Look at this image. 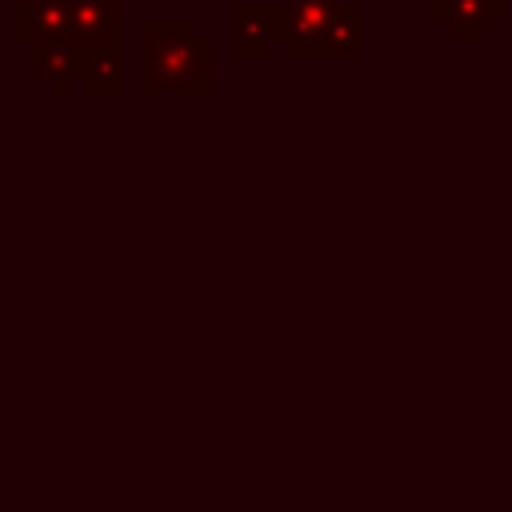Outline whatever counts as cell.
<instances>
[{
  "label": "cell",
  "mask_w": 512,
  "mask_h": 512,
  "mask_svg": "<svg viewBox=\"0 0 512 512\" xmlns=\"http://www.w3.org/2000/svg\"><path fill=\"white\" fill-rule=\"evenodd\" d=\"M144 44V88H180V92H204L212 88V44L196 40L192 24H148L140 32Z\"/></svg>",
  "instance_id": "1"
},
{
  "label": "cell",
  "mask_w": 512,
  "mask_h": 512,
  "mask_svg": "<svg viewBox=\"0 0 512 512\" xmlns=\"http://www.w3.org/2000/svg\"><path fill=\"white\" fill-rule=\"evenodd\" d=\"M344 0H284V48L292 56H320L324 28Z\"/></svg>",
  "instance_id": "2"
},
{
  "label": "cell",
  "mask_w": 512,
  "mask_h": 512,
  "mask_svg": "<svg viewBox=\"0 0 512 512\" xmlns=\"http://www.w3.org/2000/svg\"><path fill=\"white\" fill-rule=\"evenodd\" d=\"M232 24H236V56H264L272 40H284V8L236 4Z\"/></svg>",
  "instance_id": "3"
},
{
  "label": "cell",
  "mask_w": 512,
  "mask_h": 512,
  "mask_svg": "<svg viewBox=\"0 0 512 512\" xmlns=\"http://www.w3.org/2000/svg\"><path fill=\"white\" fill-rule=\"evenodd\" d=\"M436 20L452 24L456 40H484L488 24L504 20V0H436Z\"/></svg>",
  "instance_id": "4"
},
{
  "label": "cell",
  "mask_w": 512,
  "mask_h": 512,
  "mask_svg": "<svg viewBox=\"0 0 512 512\" xmlns=\"http://www.w3.org/2000/svg\"><path fill=\"white\" fill-rule=\"evenodd\" d=\"M120 32V0H72V20H68V36L76 44H100V40H116Z\"/></svg>",
  "instance_id": "5"
},
{
  "label": "cell",
  "mask_w": 512,
  "mask_h": 512,
  "mask_svg": "<svg viewBox=\"0 0 512 512\" xmlns=\"http://www.w3.org/2000/svg\"><path fill=\"white\" fill-rule=\"evenodd\" d=\"M68 20H72V0H40L32 8H16V36L28 44L60 40V36H68Z\"/></svg>",
  "instance_id": "6"
},
{
  "label": "cell",
  "mask_w": 512,
  "mask_h": 512,
  "mask_svg": "<svg viewBox=\"0 0 512 512\" xmlns=\"http://www.w3.org/2000/svg\"><path fill=\"white\" fill-rule=\"evenodd\" d=\"M84 68V44L60 36V40H36L32 44V72L48 76L56 88H64V80L80 76Z\"/></svg>",
  "instance_id": "7"
},
{
  "label": "cell",
  "mask_w": 512,
  "mask_h": 512,
  "mask_svg": "<svg viewBox=\"0 0 512 512\" xmlns=\"http://www.w3.org/2000/svg\"><path fill=\"white\" fill-rule=\"evenodd\" d=\"M80 72L88 80V92H116L120 88V48H116V40L88 44Z\"/></svg>",
  "instance_id": "8"
},
{
  "label": "cell",
  "mask_w": 512,
  "mask_h": 512,
  "mask_svg": "<svg viewBox=\"0 0 512 512\" xmlns=\"http://www.w3.org/2000/svg\"><path fill=\"white\" fill-rule=\"evenodd\" d=\"M356 40H360V12L352 4H340L324 28V40H320V52H340V56H352L356 52Z\"/></svg>",
  "instance_id": "9"
},
{
  "label": "cell",
  "mask_w": 512,
  "mask_h": 512,
  "mask_svg": "<svg viewBox=\"0 0 512 512\" xmlns=\"http://www.w3.org/2000/svg\"><path fill=\"white\" fill-rule=\"evenodd\" d=\"M32 4H40V0H16V8H32Z\"/></svg>",
  "instance_id": "10"
}]
</instances>
